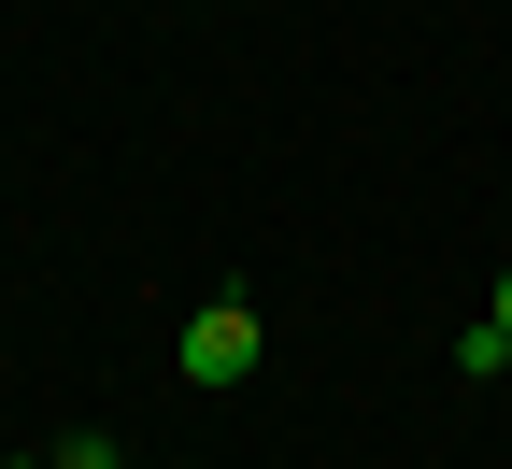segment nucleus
<instances>
[{"label": "nucleus", "instance_id": "7ed1b4c3", "mask_svg": "<svg viewBox=\"0 0 512 469\" xmlns=\"http://www.w3.org/2000/svg\"><path fill=\"white\" fill-rule=\"evenodd\" d=\"M484 327H498V342H512V271H498V313H484Z\"/></svg>", "mask_w": 512, "mask_h": 469}, {"label": "nucleus", "instance_id": "f257e3e1", "mask_svg": "<svg viewBox=\"0 0 512 469\" xmlns=\"http://www.w3.org/2000/svg\"><path fill=\"white\" fill-rule=\"evenodd\" d=\"M256 356H271V327H256L242 299H200V313H185V384H256Z\"/></svg>", "mask_w": 512, "mask_h": 469}, {"label": "nucleus", "instance_id": "f03ea898", "mask_svg": "<svg viewBox=\"0 0 512 469\" xmlns=\"http://www.w3.org/2000/svg\"><path fill=\"white\" fill-rule=\"evenodd\" d=\"M43 469H128V455H114L100 427H72V441H57V455H43Z\"/></svg>", "mask_w": 512, "mask_h": 469}]
</instances>
